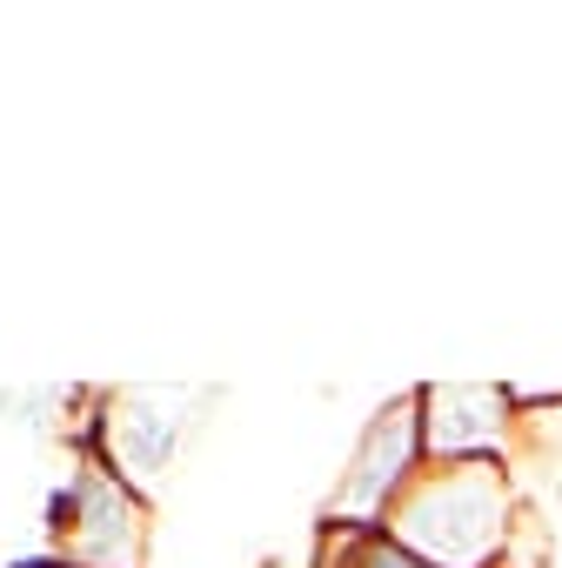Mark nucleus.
Segmentation results:
<instances>
[{"instance_id":"nucleus-4","label":"nucleus","mask_w":562,"mask_h":568,"mask_svg":"<svg viewBox=\"0 0 562 568\" xmlns=\"http://www.w3.org/2000/svg\"><path fill=\"white\" fill-rule=\"evenodd\" d=\"M68 488H74V528L48 555H61L68 568H148V495L101 462H74Z\"/></svg>"},{"instance_id":"nucleus-1","label":"nucleus","mask_w":562,"mask_h":568,"mask_svg":"<svg viewBox=\"0 0 562 568\" xmlns=\"http://www.w3.org/2000/svg\"><path fill=\"white\" fill-rule=\"evenodd\" d=\"M529 501L509 462H429L389 508V535L429 568H502Z\"/></svg>"},{"instance_id":"nucleus-5","label":"nucleus","mask_w":562,"mask_h":568,"mask_svg":"<svg viewBox=\"0 0 562 568\" xmlns=\"http://www.w3.org/2000/svg\"><path fill=\"white\" fill-rule=\"evenodd\" d=\"M309 568H429L422 555H409L389 528H349V521H315V548Z\"/></svg>"},{"instance_id":"nucleus-3","label":"nucleus","mask_w":562,"mask_h":568,"mask_svg":"<svg viewBox=\"0 0 562 568\" xmlns=\"http://www.w3.org/2000/svg\"><path fill=\"white\" fill-rule=\"evenodd\" d=\"M422 455L429 462H509L522 442V415L509 382H415Z\"/></svg>"},{"instance_id":"nucleus-2","label":"nucleus","mask_w":562,"mask_h":568,"mask_svg":"<svg viewBox=\"0 0 562 568\" xmlns=\"http://www.w3.org/2000/svg\"><path fill=\"white\" fill-rule=\"evenodd\" d=\"M422 468H429V455H422V415H415V388H402V395L375 402V415L362 422V435H355V448H349V462H342V475H335V488H329V501H322L315 521L382 528L389 508L402 501V488Z\"/></svg>"}]
</instances>
